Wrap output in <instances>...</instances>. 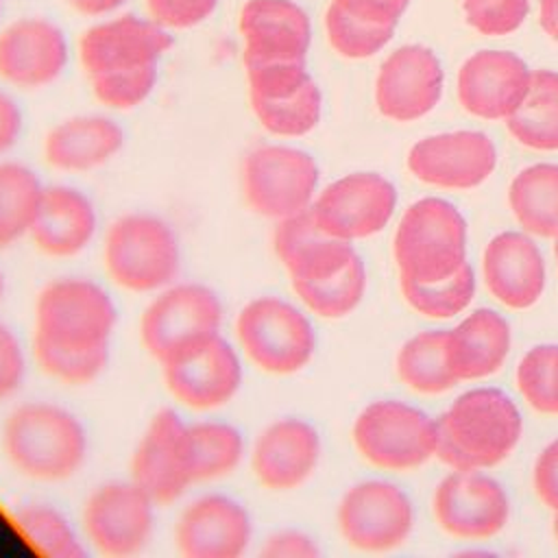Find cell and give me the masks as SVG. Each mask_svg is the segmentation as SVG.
Returning a JSON list of instances; mask_svg holds the SVG:
<instances>
[{
  "label": "cell",
  "mask_w": 558,
  "mask_h": 558,
  "mask_svg": "<svg viewBox=\"0 0 558 558\" xmlns=\"http://www.w3.org/2000/svg\"><path fill=\"white\" fill-rule=\"evenodd\" d=\"M92 78L96 100L109 109L126 111L142 105L157 85V65L102 72Z\"/></svg>",
  "instance_id": "cell-41"
},
{
  "label": "cell",
  "mask_w": 558,
  "mask_h": 558,
  "mask_svg": "<svg viewBox=\"0 0 558 558\" xmlns=\"http://www.w3.org/2000/svg\"><path fill=\"white\" fill-rule=\"evenodd\" d=\"M118 307L109 292L87 277L48 281L35 301V340L65 351L109 347Z\"/></svg>",
  "instance_id": "cell-3"
},
{
  "label": "cell",
  "mask_w": 558,
  "mask_h": 558,
  "mask_svg": "<svg viewBox=\"0 0 558 558\" xmlns=\"http://www.w3.org/2000/svg\"><path fill=\"white\" fill-rule=\"evenodd\" d=\"M488 290L508 307H530L545 288V264L536 244L517 231L495 235L484 253Z\"/></svg>",
  "instance_id": "cell-26"
},
{
  "label": "cell",
  "mask_w": 558,
  "mask_h": 558,
  "mask_svg": "<svg viewBox=\"0 0 558 558\" xmlns=\"http://www.w3.org/2000/svg\"><path fill=\"white\" fill-rule=\"evenodd\" d=\"M22 133V111L17 102L0 89V155L11 150Z\"/></svg>",
  "instance_id": "cell-48"
},
{
  "label": "cell",
  "mask_w": 558,
  "mask_h": 558,
  "mask_svg": "<svg viewBox=\"0 0 558 558\" xmlns=\"http://www.w3.org/2000/svg\"><path fill=\"white\" fill-rule=\"evenodd\" d=\"M26 377V355L15 331L0 320V401L13 397Z\"/></svg>",
  "instance_id": "cell-44"
},
{
  "label": "cell",
  "mask_w": 558,
  "mask_h": 558,
  "mask_svg": "<svg viewBox=\"0 0 558 558\" xmlns=\"http://www.w3.org/2000/svg\"><path fill=\"white\" fill-rule=\"evenodd\" d=\"M244 63L305 61L312 41L307 11L294 0H246L240 20Z\"/></svg>",
  "instance_id": "cell-23"
},
{
  "label": "cell",
  "mask_w": 558,
  "mask_h": 558,
  "mask_svg": "<svg viewBox=\"0 0 558 558\" xmlns=\"http://www.w3.org/2000/svg\"><path fill=\"white\" fill-rule=\"evenodd\" d=\"M161 371L170 395L192 410L227 405L238 395L244 375L240 353L222 333Z\"/></svg>",
  "instance_id": "cell-17"
},
{
  "label": "cell",
  "mask_w": 558,
  "mask_h": 558,
  "mask_svg": "<svg viewBox=\"0 0 558 558\" xmlns=\"http://www.w3.org/2000/svg\"><path fill=\"white\" fill-rule=\"evenodd\" d=\"M541 28L558 41V0H541Z\"/></svg>",
  "instance_id": "cell-50"
},
{
  "label": "cell",
  "mask_w": 558,
  "mask_h": 558,
  "mask_svg": "<svg viewBox=\"0 0 558 558\" xmlns=\"http://www.w3.org/2000/svg\"><path fill=\"white\" fill-rule=\"evenodd\" d=\"M33 351L44 373L70 386H83L94 381L109 364V347L92 351H65L35 340Z\"/></svg>",
  "instance_id": "cell-40"
},
{
  "label": "cell",
  "mask_w": 558,
  "mask_h": 558,
  "mask_svg": "<svg viewBox=\"0 0 558 558\" xmlns=\"http://www.w3.org/2000/svg\"><path fill=\"white\" fill-rule=\"evenodd\" d=\"M248 102L259 124L279 137H301L310 133L318 124L323 111V96L314 78L290 94L248 98Z\"/></svg>",
  "instance_id": "cell-33"
},
{
  "label": "cell",
  "mask_w": 558,
  "mask_h": 558,
  "mask_svg": "<svg viewBox=\"0 0 558 558\" xmlns=\"http://www.w3.org/2000/svg\"><path fill=\"white\" fill-rule=\"evenodd\" d=\"M98 214L85 192L72 185L44 190L31 238L50 257H72L89 246L96 235Z\"/></svg>",
  "instance_id": "cell-25"
},
{
  "label": "cell",
  "mask_w": 558,
  "mask_h": 558,
  "mask_svg": "<svg viewBox=\"0 0 558 558\" xmlns=\"http://www.w3.org/2000/svg\"><path fill=\"white\" fill-rule=\"evenodd\" d=\"M320 436L303 418L283 416L268 423L255 438L251 469L257 482L275 493L299 488L316 469Z\"/></svg>",
  "instance_id": "cell-19"
},
{
  "label": "cell",
  "mask_w": 558,
  "mask_h": 558,
  "mask_svg": "<svg viewBox=\"0 0 558 558\" xmlns=\"http://www.w3.org/2000/svg\"><path fill=\"white\" fill-rule=\"evenodd\" d=\"M442 70L436 54L425 46H401L379 68L375 81L377 109L392 120L410 122L440 100Z\"/></svg>",
  "instance_id": "cell-18"
},
{
  "label": "cell",
  "mask_w": 558,
  "mask_h": 558,
  "mask_svg": "<svg viewBox=\"0 0 558 558\" xmlns=\"http://www.w3.org/2000/svg\"><path fill=\"white\" fill-rule=\"evenodd\" d=\"M338 527L344 541L357 549L397 547L412 527L410 499L388 482H360L344 493L338 506Z\"/></svg>",
  "instance_id": "cell-13"
},
{
  "label": "cell",
  "mask_w": 558,
  "mask_h": 558,
  "mask_svg": "<svg viewBox=\"0 0 558 558\" xmlns=\"http://www.w3.org/2000/svg\"><path fill=\"white\" fill-rule=\"evenodd\" d=\"M155 506L133 480L100 484L83 508L85 536L105 556H135L153 538Z\"/></svg>",
  "instance_id": "cell-11"
},
{
  "label": "cell",
  "mask_w": 558,
  "mask_h": 558,
  "mask_svg": "<svg viewBox=\"0 0 558 558\" xmlns=\"http://www.w3.org/2000/svg\"><path fill=\"white\" fill-rule=\"evenodd\" d=\"M44 190L33 168L20 161H0V251L31 233Z\"/></svg>",
  "instance_id": "cell-31"
},
{
  "label": "cell",
  "mask_w": 558,
  "mask_h": 558,
  "mask_svg": "<svg viewBox=\"0 0 558 558\" xmlns=\"http://www.w3.org/2000/svg\"><path fill=\"white\" fill-rule=\"evenodd\" d=\"M235 338L242 353L272 375L301 371L316 349L310 318L277 294H262L244 303L235 318Z\"/></svg>",
  "instance_id": "cell-7"
},
{
  "label": "cell",
  "mask_w": 558,
  "mask_h": 558,
  "mask_svg": "<svg viewBox=\"0 0 558 558\" xmlns=\"http://www.w3.org/2000/svg\"><path fill=\"white\" fill-rule=\"evenodd\" d=\"M534 488L538 497L558 512V440L545 447L534 466Z\"/></svg>",
  "instance_id": "cell-47"
},
{
  "label": "cell",
  "mask_w": 558,
  "mask_h": 558,
  "mask_svg": "<svg viewBox=\"0 0 558 558\" xmlns=\"http://www.w3.org/2000/svg\"><path fill=\"white\" fill-rule=\"evenodd\" d=\"M131 480L155 504H172L196 482L190 425L172 408L148 421L131 456Z\"/></svg>",
  "instance_id": "cell-10"
},
{
  "label": "cell",
  "mask_w": 558,
  "mask_h": 558,
  "mask_svg": "<svg viewBox=\"0 0 558 558\" xmlns=\"http://www.w3.org/2000/svg\"><path fill=\"white\" fill-rule=\"evenodd\" d=\"M220 329V296L198 281L166 286L140 318L142 344L161 366L198 351L218 338Z\"/></svg>",
  "instance_id": "cell-4"
},
{
  "label": "cell",
  "mask_w": 558,
  "mask_h": 558,
  "mask_svg": "<svg viewBox=\"0 0 558 558\" xmlns=\"http://www.w3.org/2000/svg\"><path fill=\"white\" fill-rule=\"evenodd\" d=\"M401 290L408 303L421 314L449 318L471 303L475 292V277L473 268L464 262L451 277L432 283H421L401 277Z\"/></svg>",
  "instance_id": "cell-37"
},
{
  "label": "cell",
  "mask_w": 558,
  "mask_h": 558,
  "mask_svg": "<svg viewBox=\"0 0 558 558\" xmlns=\"http://www.w3.org/2000/svg\"><path fill=\"white\" fill-rule=\"evenodd\" d=\"M220 0H146L150 17L166 28H190L205 22Z\"/></svg>",
  "instance_id": "cell-43"
},
{
  "label": "cell",
  "mask_w": 558,
  "mask_h": 558,
  "mask_svg": "<svg viewBox=\"0 0 558 558\" xmlns=\"http://www.w3.org/2000/svg\"><path fill=\"white\" fill-rule=\"evenodd\" d=\"M246 205L268 218L283 220L312 207L318 185L314 157L288 144H262L246 153L240 170Z\"/></svg>",
  "instance_id": "cell-8"
},
{
  "label": "cell",
  "mask_w": 558,
  "mask_h": 558,
  "mask_svg": "<svg viewBox=\"0 0 558 558\" xmlns=\"http://www.w3.org/2000/svg\"><path fill=\"white\" fill-rule=\"evenodd\" d=\"M466 222L442 198H421L403 214L395 233L401 277L432 283L451 277L466 259Z\"/></svg>",
  "instance_id": "cell-6"
},
{
  "label": "cell",
  "mask_w": 558,
  "mask_h": 558,
  "mask_svg": "<svg viewBox=\"0 0 558 558\" xmlns=\"http://www.w3.org/2000/svg\"><path fill=\"white\" fill-rule=\"evenodd\" d=\"M554 532H556V538H558V514H556V521H554Z\"/></svg>",
  "instance_id": "cell-52"
},
{
  "label": "cell",
  "mask_w": 558,
  "mask_h": 558,
  "mask_svg": "<svg viewBox=\"0 0 558 558\" xmlns=\"http://www.w3.org/2000/svg\"><path fill=\"white\" fill-rule=\"evenodd\" d=\"M251 541L253 519L248 510L220 493L190 501L174 525V543L185 558H238Z\"/></svg>",
  "instance_id": "cell-15"
},
{
  "label": "cell",
  "mask_w": 558,
  "mask_h": 558,
  "mask_svg": "<svg viewBox=\"0 0 558 558\" xmlns=\"http://www.w3.org/2000/svg\"><path fill=\"white\" fill-rule=\"evenodd\" d=\"M65 33L46 17H17L0 31V78L22 89L50 85L68 65Z\"/></svg>",
  "instance_id": "cell-16"
},
{
  "label": "cell",
  "mask_w": 558,
  "mask_h": 558,
  "mask_svg": "<svg viewBox=\"0 0 558 558\" xmlns=\"http://www.w3.org/2000/svg\"><path fill=\"white\" fill-rule=\"evenodd\" d=\"M434 512L438 523L460 538H488L508 521V497L488 475L458 471L436 488Z\"/></svg>",
  "instance_id": "cell-20"
},
{
  "label": "cell",
  "mask_w": 558,
  "mask_h": 558,
  "mask_svg": "<svg viewBox=\"0 0 558 558\" xmlns=\"http://www.w3.org/2000/svg\"><path fill=\"white\" fill-rule=\"evenodd\" d=\"M357 451L375 466L405 471L436 453V423L401 401H375L353 425Z\"/></svg>",
  "instance_id": "cell-9"
},
{
  "label": "cell",
  "mask_w": 558,
  "mask_h": 558,
  "mask_svg": "<svg viewBox=\"0 0 558 558\" xmlns=\"http://www.w3.org/2000/svg\"><path fill=\"white\" fill-rule=\"evenodd\" d=\"M325 28L331 48L347 59H364L379 52L395 33V26L360 20L355 15H349L333 2L327 7Z\"/></svg>",
  "instance_id": "cell-38"
},
{
  "label": "cell",
  "mask_w": 558,
  "mask_h": 558,
  "mask_svg": "<svg viewBox=\"0 0 558 558\" xmlns=\"http://www.w3.org/2000/svg\"><path fill=\"white\" fill-rule=\"evenodd\" d=\"M190 440L196 482H209L231 475L246 453L242 432L225 421L192 423Z\"/></svg>",
  "instance_id": "cell-32"
},
{
  "label": "cell",
  "mask_w": 558,
  "mask_h": 558,
  "mask_svg": "<svg viewBox=\"0 0 558 558\" xmlns=\"http://www.w3.org/2000/svg\"><path fill=\"white\" fill-rule=\"evenodd\" d=\"M510 133L530 148H558V72L536 70L521 105L506 118Z\"/></svg>",
  "instance_id": "cell-29"
},
{
  "label": "cell",
  "mask_w": 558,
  "mask_h": 558,
  "mask_svg": "<svg viewBox=\"0 0 558 558\" xmlns=\"http://www.w3.org/2000/svg\"><path fill=\"white\" fill-rule=\"evenodd\" d=\"M7 460L26 477L61 482L87 458V432L76 414L52 401L17 405L2 425Z\"/></svg>",
  "instance_id": "cell-1"
},
{
  "label": "cell",
  "mask_w": 558,
  "mask_h": 558,
  "mask_svg": "<svg viewBox=\"0 0 558 558\" xmlns=\"http://www.w3.org/2000/svg\"><path fill=\"white\" fill-rule=\"evenodd\" d=\"M259 554L266 558H314L320 549L305 532L286 527L266 536Z\"/></svg>",
  "instance_id": "cell-45"
},
{
  "label": "cell",
  "mask_w": 558,
  "mask_h": 558,
  "mask_svg": "<svg viewBox=\"0 0 558 558\" xmlns=\"http://www.w3.org/2000/svg\"><path fill=\"white\" fill-rule=\"evenodd\" d=\"M301 303L323 318H340L355 310V305L364 296L366 288V270L360 255L338 275L316 281V283H299L292 286Z\"/></svg>",
  "instance_id": "cell-36"
},
{
  "label": "cell",
  "mask_w": 558,
  "mask_h": 558,
  "mask_svg": "<svg viewBox=\"0 0 558 558\" xmlns=\"http://www.w3.org/2000/svg\"><path fill=\"white\" fill-rule=\"evenodd\" d=\"M272 248L292 286L325 281L357 257L353 244L325 231L312 209L279 220L272 231Z\"/></svg>",
  "instance_id": "cell-21"
},
{
  "label": "cell",
  "mask_w": 558,
  "mask_h": 558,
  "mask_svg": "<svg viewBox=\"0 0 558 558\" xmlns=\"http://www.w3.org/2000/svg\"><path fill=\"white\" fill-rule=\"evenodd\" d=\"M172 48V35L153 17L133 13L98 22L78 39V59L89 76L157 65Z\"/></svg>",
  "instance_id": "cell-14"
},
{
  "label": "cell",
  "mask_w": 558,
  "mask_h": 558,
  "mask_svg": "<svg viewBox=\"0 0 558 558\" xmlns=\"http://www.w3.org/2000/svg\"><path fill=\"white\" fill-rule=\"evenodd\" d=\"M0 4H2V0H0Z\"/></svg>",
  "instance_id": "cell-54"
},
{
  "label": "cell",
  "mask_w": 558,
  "mask_h": 558,
  "mask_svg": "<svg viewBox=\"0 0 558 558\" xmlns=\"http://www.w3.org/2000/svg\"><path fill=\"white\" fill-rule=\"evenodd\" d=\"M508 349V323L493 310H475L456 329L447 331L445 357L458 379H477L495 373Z\"/></svg>",
  "instance_id": "cell-28"
},
{
  "label": "cell",
  "mask_w": 558,
  "mask_h": 558,
  "mask_svg": "<svg viewBox=\"0 0 558 558\" xmlns=\"http://www.w3.org/2000/svg\"><path fill=\"white\" fill-rule=\"evenodd\" d=\"M510 207L525 231L558 235V166L536 163L519 172L510 185Z\"/></svg>",
  "instance_id": "cell-30"
},
{
  "label": "cell",
  "mask_w": 558,
  "mask_h": 558,
  "mask_svg": "<svg viewBox=\"0 0 558 558\" xmlns=\"http://www.w3.org/2000/svg\"><path fill=\"white\" fill-rule=\"evenodd\" d=\"M447 331H423L408 340L397 357L401 379L418 392H442L460 379L451 373L445 357Z\"/></svg>",
  "instance_id": "cell-34"
},
{
  "label": "cell",
  "mask_w": 558,
  "mask_h": 558,
  "mask_svg": "<svg viewBox=\"0 0 558 558\" xmlns=\"http://www.w3.org/2000/svg\"><path fill=\"white\" fill-rule=\"evenodd\" d=\"M554 251H556V259H558V235H556V248Z\"/></svg>",
  "instance_id": "cell-53"
},
{
  "label": "cell",
  "mask_w": 558,
  "mask_h": 558,
  "mask_svg": "<svg viewBox=\"0 0 558 558\" xmlns=\"http://www.w3.org/2000/svg\"><path fill=\"white\" fill-rule=\"evenodd\" d=\"M395 203L397 192L388 179L375 172H353L318 192L310 209L325 231L353 242L381 231Z\"/></svg>",
  "instance_id": "cell-12"
},
{
  "label": "cell",
  "mask_w": 558,
  "mask_h": 558,
  "mask_svg": "<svg viewBox=\"0 0 558 558\" xmlns=\"http://www.w3.org/2000/svg\"><path fill=\"white\" fill-rule=\"evenodd\" d=\"M107 275L131 292H159L181 270V244L174 229L146 211L124 214L105 233Z\"/></svg>",
  "instance_id": "cell-5"
},
{
  "label": "cell",
  "mask_w": 558,
  "mask_h": 558,
  "mask_svg": "<svg viewBox=\"0 0 558 558\" xmlns=\"http://www.w3.org/2000/svg\"><path fill=\"white\" fill-rule=\"evenodd\" d=\"M532 72L525 61L508 50H480L471 54L458 74L462 107L486 120L508 118L525 98Z\"/></svg>",
  "instance_id": "cell-22"
},
{
  "label": "cell",
  "mask_w": 558,
  "mask_h": 558,
  "mask_svg": "<svg viewBox=\"0 0 558 558\" xmlns=\"http://www.w3.org/2000/svg\"><path fill=\"white\" fill-rule=\"evenodd\" d=\"M124 144V131L107 116H72L54 124L44 140L46 161L65 172H87L111 161Z\"/></svg>",
  "instance_id": "cell-27"
},
{
  "label": "cell",
  "mask_w": 558,
  "mask_h": 558,
  "mask_svg": "<svg viewBox=\"0 0 558 558\" xmlns=\"http://www.w3.org/2000/svg\"><path fill=\"white\" fill-rule=\"evenodd\" d=\"M517 381L530 405L545 414H558V347H534L519 364Z\"/></svg>",
  "instance_id": "cell-39"
},
{
  "label": "cell",
  "mask_w": 558,
  "mask_h": 558,
  "mask_svg": "<svg viewBox=\"0 0 558 558\" xmlns=\"http://www.w3.org/2000/svg\"><path fill=\"white\" fill-rule=\"evenodd\" d=\"M336 7L366 22L397 26L410 0H331Z\"/></svg>",
  "instance_id": "cell-46"
},
{
  "label": "cell",
  "mask_w": 558,
  "mask_h": 558,
  "mask_svg": "<svg viewBox=\"0 0 558 558\" xmlns=\"http://www.w3.org/2000/svg\"><path fill=\"white\" fill-rule=\"evenodd\" d=\"M74 11L83 15H105L120 9L126 0H65Z\"/></svg>",
  "instance_id": "cell-49"
},
{
  "label": "cell",
  "mask_w": 558,
  "mask_h": 558,
  "mask_svg": "<svg viewBox=\"0 0 558 558\" xmlns=\"http://www.w3.org/2000/svg\"><path fill=\"white\" fill-rule=\"evenodd\" d=\"M13 523L31 547L50 558H81L85 547L72 521L50 504H26L15 510Z\"/></svg>",
  "instance_id": "cell-35"
},
{
  "label": "cell",
  "mask_w": 558,
  "mask_h": 558,
  "mask_svg": "<svg viewBox=\"0 0 558 558\" xmlns=\"http://www.w3.org/2000/svg\"><path fill=\"white\" fill-rule=\"evenodd\" d=\"M466 22L482 35H508L517 31L530 9V0H462Z\"/></svg>",
  "instance_id": "cell-42"
},
{
  "label": "cell",
  "mask_w": 558,
  "mask_h": 558,
  "mask_svg": "<svg viewBox=\"0 0 558 558\" xmlns=\"http://www.w3.org/2000/svg\"><path fill=\"white\" fill-rule=\"evenodd\" d=\"M497 153L488 135L456 131L416 142L408 155L410 170L425 183L440 187L480 185L495 168Z\"/></svg>",
  "instance_id": "cell-24"
},
{
  "label": "cell",
  "mask_w": 558,
  "mask_h": 558,
  "mask_svg": "<svg viewBox=\"0 0 558 558\" xmlns=\"http://www.w3.org/2000/svg\"><path fill=\"white\" fill-rule=\"evenodd\" d=\"M436 456L456 471L495 466L514 449L521 414L501 390L475 388L436 421Z\"/></svg>",
  "instance_id": "cell-2"
},
{
  "label": "cell",
  "mask_w": 558,
  "mask_h": 558,
  "mask_svg": "<svg viewBox=\"0 0 558 558\" xmlns=\"http://www.w3.org/2000/svg\"><path fill=\"white\" fill-rule=\"evenodd\" d=\"M4 292H7V279H4V272L0 270V301L4 299Z\"/></svg>",
  "instance_id": "cell-51"
}]
</instances>
